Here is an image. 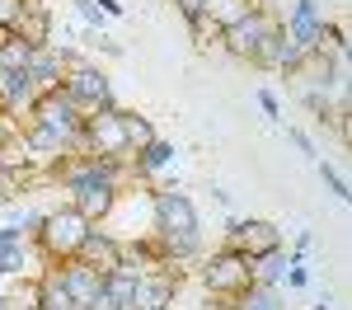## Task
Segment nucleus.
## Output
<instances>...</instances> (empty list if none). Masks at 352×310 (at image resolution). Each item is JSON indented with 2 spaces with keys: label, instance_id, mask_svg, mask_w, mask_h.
I'll use <instances>...</instances> for the list:
<instances>
[{
  "label": "nucleus",
  "instance_id": "nucleus-15",
  "mask_svg": "<svg viewBox=\"0 0 352 310\" xmlns=\"http://www.w3.org/2000/svg\"><path fill=\"white\" fill-rule=\"evenodd\" d=\"M0 104H5V113H28L38 104V85L24 71H5L0 76Z\"/></svg>",
  "mask_w": 352,
  "mask_h": 310
},
{
  "label": "nucleus",
  "instance_id": "nucleus-16",
  "mask_svg": "<svg viewBox=\"0 0 352 310\" xmlns=\"http://www.w3.org/2000/svg\"><path fill=\"white\" fill-rule=\"evenodd\" d=\"M33 254H38V245H33L28 235L5 240V245H0V273H5V278H24V273H33ZM38 258H43V254H38Z\"/></svg>",
  "mask_w": 352,
  "mask_h": 310
},
{
  "label": "nucleus",
  "instance_id": "nucleus-22",
  "mask_svg": "<svg viewBox=\"0 0 352 310\" xmlns=\"http://www.w3.org/2000/svg\"><path fill=\"white\" fill-rule=\"evenodd\" d=\"M235 310H282L277 306V296H272V287H263V282H254L244 296H235Z\"/></svg>",
  "mask_w": 352,
  "mask_h": 310
},
{
  "label": "nucleus",
  "instance_id": "nucleus-30",
  "mask_svg": "<svg viewBox=\"0 0 352 310\" xmlns=\"http://www.w3.org/2000/svg\"><path fill=\"white\" fill-rule=\"evenodd\" d=\"M287 137L296 141V146H300V151H305V155H315V141L305 137V132H296V127H292V132H287Z\"/></svg>",
  "mask_w": 352,
  "mask_h": 310
},
{
  "label": "nucleus",
  "instance_id": "nucleus-13",
  "mask_svg": "<svg viewBox=\"0 0 352 310\" xmlns=\"http://www.w3.org/2000/svg\"><path fill=\"white\" fill-rule=\"evenodd\" d=\"M56 273H61V287L71 291L76 310H80L85 301H94V296L104 291V273H99V268H89L85 258H66V263H56Z\"/></svg>",
  "mask_w": 352,
  "mask_h": 310
},
{
  "label": "nucleus",
  "instance_id": "nucleus-4",
  "mask_svg": "<svg viewBox=\"0 0 352 310\" xmlns=\"http://www.w3.org/2000/svg\"><path fill=\"white\" fill-rule=\"evenodd\" d=\"M80 118L85 113L61 94V85L47 89V94H38V104L28 109V122H38V127H47L52 137H61L66 151H76V141H80Z\"/></svg>",
  "mask_w": 352,
  "mask_h": 310
},
{
  "label": "nucleus",
  "instance_id": "nucleus-19",
  "mask_svg": "<svg viewBox=\"0 0 352 310\" xmlns=\"http://www.w3.org/2000/svg\"><path fill=\"white\" fill-rule=\"evenodd\" d=\"M249 10H254V0H207V5H202V19L217 24V28H230L235 19H244Z\"/></svg>",
  "mask_w": 352,
  "mask_h": 310
},
{
  "label": "nucleus",
  "instance_id": "nucleus-14",
  "mask_svg": "<svg viewBox=\"0 0 352 310\" xmlns=\"http://www.w3.org/2000/svg\"><path fill=\"white\" fill-rule=\"evenodd\" d=\"M76 258H85V263H89V268H99V273H109L113 263L122 258V240L109 235V230H99V225H89V235L80 240Z\"/></svg>",
  "mask_w": 352,
  "mask_h": 310
},
{
  "label": "nucleus",
  "instance_id": "nucleus-2",
  "mask_svg": "<svg viewBox=\"0 0 352 310\" xmlns=\"http://www.w3.org/2000/svg\"><path fill=\"white\" fill-rule=\"evenodd\" d=\"M61 94L76 104L80 113H99V109H118L113 104V85L109 76L99 71V66H89L85 56L71 52V66H66V76H61Z\"/></svg>",
  "mask_w": 352,
  "mask_h": 310
},
{
  "label": "nucleus",
  "instance_id": "nucleus-23",
  "mask_svg": "<svg viewBox=\"0 0 352 310\" xmlns=\"http://www.w3.org/2000/svg\"><path fill=\"white\" fill-rule=\"evenodd\" d=\"M28 5H33V0H0V33H14L19 19L28 14Z\"/></svg>",
  "mask_w": 352,
  "mask_h": 310
},
{
  "label": "nucleus",
  "instance_id": "nucleus-5",
  "mask_svg": "<svg viewBox=\"0 0 352 310\" xmlns=\"http://www.w3.org/2000/svg\"><path fill=\"white\" fill-rule=\"evenodd\" d=\"M151 221H155V235H197V207L179 188H155L151 193Z\"/></svg>",
  "mask_w": 352,
  "mask_h": 310
},
{
  "label": "nucleus",
  "instance_id": "nucleus-25",
  "mask_svg": "<svg viewBox=\"0 0 352 310\" xmlns=\"http://www.w3.org/2000/svg\"><path fill=\"white\" fill-rule=\"evenodd\" d=\"M76 5H80V14H85V24H94V28H104V19H109V14H104V10H99V0H76Z\"/></svg>",
  "mask_w": 352,
  "mask_h": 310
},
{
  "label": "nucleus",
  "instance_id": "nucleus-21",
  "mask_svg": "<svg viewBox=\"0 0 352 310\" xmlns=\"http://www.w3.org/2000/svg\"><path fill=\"white\" fill-rule=\"evenodd\" d=\"M122 137H127V155H136L141 146H151V141H155V127H151V118L122 109Z\"/></svg>",
  "mask_w": 352,
  "mask_h": 310
},
{
  "label": "nucleus",
  "instance_id": "nucleus-31",
  "mask_svg": "<svg viewBox=\"0 0 352 310\" xmlns=\"http://www.w3.org/2000/svg\"><path fill=\"white\" fill-rule=\"evenodd\" d=\"M80 310H118V306H113L109 296H104V291H99V296H94V301H85V306H80Z\"/></svg>",
  "mask_w": 352,
  "mask_h": 310
},
{
  "label": "nucleus",
  "instance_id": "nucleus-27",
  "mask_svg": "<svg viewBox=\"0 0 352 310\" xmlns=\"http://www.w3.org/2000/svg\"><path fill=\"white\" fill-rule=\"evenodd\" d=\"M320 179L329 184V193H333V197H348V184H343V179H338V174H333L324 160H320Z\"/></svg>",
  "mask_w": 352,
  "mask_h": 310
},
{
  "label": "nucleus",
  "instance_id": "nucleus-32",
  "mask_svg": "<svg viewBox=\"0 0 352 310\" xmlns=\"http://www.w3.org/2000/svg\"><path fill=\"white\" fill-rule=\"evenodd\" d=\"M5 306H10V296H5V291H0V310H5Z\"/></svg>",
  "mask_w": 352,
  "mask_h": 310
},
{
  "label": "nucleus",
  "instance_id": "nucleus-18",
  "mask_svg": "<svg viewBox=\"0 0 352 310\" xmlns=\"http://www.w3.org/2000/svg\"><path fill=\"white\" fill-rule=\"evenodd\" d=\"M164 165H174V146L155 137L151 146H141V151H136V160L127 169H132V179H151V174H155V169H164Z\"/></svg>",
  "mask_w": 352,
  "mask_h": 310
},
{
  "label": "nucleus",
  "instance_id": "nucleus-11",
  "mask_svg": "<svg viewBox=\"0 0 352 310\" xmlns=\"http://www.w3.org/2000/svg\"><path fill=\"white\" fill-rule=\"evenodd\" d=\"M118 202H122V188L118 184H80V188H71V207L94 225L109 221L113 212H118Z\"/></svg>",
  "mask_w": 352,
  "mask_h": 310
},
{
  "label": "nucleus",
  "instance_id": "nucleus-29",
  "mask_svg": "<svg viewBox=\"0 0 352 310\" xmlns=\"http://www.w3.org/2000/svg\"><path fill=\"white\" fill-rule=\"evenodd\" d=\"M258 104H263V113H268V118H277V94H272V89H258Z\"/></svg>",
  "mask_w": 352,
  "mask_h": 310
},
{
  "label": "nucleus",
  "instance_id": "nucleus-20",
  "mask_svg": "<svg viewBox=\"0 0 352 310\" xmlns=\"http://www.w3.org/2000/svg\"><path fill=\"white\" fill-rule=\"evenodd\" d=\"M28 56H33V47H28L19 33H0V76L5 71H24Z\"/></svg>",
  "mask_w": 352,
  "mask_h": 310
},
{
  "label": "nucleus",
  "instance_id": "nucleus-28",
  "mask_svg": "<svg viewBox=\"0 0 352 310\" xmlns=\"http://www.w3.org/2000/svg\"><path fill=\"white\" fill-rule=\"evenodd\" d=\"M174 5H179V14H184V19H202V5H207V0H174Z\"/></svg>",
  "mask_w": 352,
  "mask_h": 310
},
{
  "label": "nucleus",
  "instance_id": "nucleus-24",
  "mask_svg": "<svg viewBox=\"0 0 352 310\" xmlns=\"http://www.w3.org/2000/svg\"><path fill=\"white\" fill-rule=\"evenodd\" d=\"M14 193H19V179L0 165V207H5V202H14Z\"/></svg>",
  "mask_w": 352,
  "mask_h": 310
},
{
  "label": "nucleus",
  "instance_id": "nucleus-7",
  "mask_svg": "<svg viewBox=\"0 0 352 310\" xmlns=\"http://www.w3.org/2000/svg\"><path fill=\"white\" fill-rule=\"evenodd\" d=\"M272 24H277V19H272L268 10H258V5H254L244 19H235L230 28H221V47L235 56V61H249V56L258 52V43L268 38V28H272Z\"/></svg>",
  "mask_w": 352,
  "mask_h": 310
},
{
  "label": "nucleus",
  "instance_id": "nucleus-9",
  "mask_svg": "<svg viewBox=\"0 0 352 310\" xmlns=\"http://www.w3.org/2000/svg\"><path fill=\"white\" fill-rule=\"evenodd\" d=\"M300 56H305V52H300L296 43L287 38V28L272 24V28H268V38L258 43V52L249 56V66H258V71H296Z\"/></svg>",
  "mask_w": 352,
  "mask_h": 310
},
{
  "label": "nucleus",
  "instance_id": "nucleus-12",
  "mask_svg": "<svg viewBox=\"0 0 352 310\" xmlns=\"http://www.w3.org/2000/svg\"><path fill=\"white\" fill-rule=\"evenodd\" d=\"M282 28H287V38L296 43L300 52H315V38H320V28H324V5H320V0H296L292 14L282 19Z\"/></svg>",
  "mask_w": 352,
  "mask_h": 310
},
{
  "label": "nucleus",
  "instance_id": "nucleus-1",
  "mask_svg": "<svg viewBox=\"0 0 352 310\" xmlns=\"http://www.w3.org/2000/svg\"><path fill=\"white\" fill-rule=\"evenodd\" d=\"M89 225L80 212L66 202V207H52V212H43L38 217V230H33V245H38V254L47 258V263H66V258H76V250H80V240L89 235Z\"/></svg>",
  "mask_w": 352,
  "mask_h": 310
},
{
  "label": "nucleus",
  "instance_id": "nucleus-3",
  "mask_svg": "<svg viewBox=\"0 0 352 310\" xmlns=\"http://www.w3.org/2000/svg\"><path fill=\"white\" fill-rule=\"evenodd\" d=\"M202 287L212 291V296H226V301H235V296H244L249 287H254V263L244 258V254L226 250L221 245L212 258H202Z\"/></svg>",
  "mask_w": 352,
  "mask_h": 310
},
{
  "label": "nucleus",
  "instance_id": "nucleus-8",
  "mask_svg": "<svg viewBox=\"0 0 352 310\" xmlns=\"http://www.w3.org/2000/svg\"><path fill=\"white\" fill-rule=\"evenodd\" d=\"M179 268L169 273V268H146L141 278H136V291H132V306L127 310H169L174 306V296H179Z\"/></svg>",
  "mask_w": 352,
  "mask_h": 310
},
{
  "label": "nucleus",
  "instance_id": "nucleus-10",
  "mask_svg": "<svg viewBox=\"0 0 352 310\" xmlns=\"http://www.w3.org/2000/svg\"><path fill=\"white\" fill-rule=\"evenodd\" d=\"M66 66H71V47L47 43V47H33V56H28V66H24V76L38 85V94H47V89H56V85H61Z\"/></svg>",
  "mask_w": 352,
  "mask_h": 310
},
{
  "label": "nucleus",
  "instance_id": "nucleus-26",
  "mask_svg": "<svg viewBox=\"0 0 352 310\" xmlns=\"http://www.w3.org/2000/svg\"><path fill=\"white\" fill-rule=\"evenodd\" d=\"M305 109L320 113V122H324V118H329V99H324V89H305Z\"/></svg>",
  "mask_w": 352,
  "mask_h": 310
},
{
  "label": "nucleus",
  "instance_id": "nucleus-6",
  "mask_svg": "<svg viewBox=\"0 0 352 310\" xmlns=\"http://www.w3.org/2000/svg\"><path fill=\"white\" fill-rule=\"evenodd\" d=\"M226 250L244 254L249 263H258V258H268V254L282 250V230L272 221H258V217H249V221H230L226 230Z\"/></svg>",
  "mask_w": 352,
  "mask_h": 310
},
{
  "label": "nucleus",
  "instance_id": "nucleus-17",
  "mask_svg": "<svg viewBox=\"0 0 352 310\" xmlns=\"http://www.w3.org/2000/svg\"><path fill=\"white\" fill-rule=\"evenodd\" d=\"M14 33L24 38L28 47H47V43H52V14H47V5H43V0H33V5H28V14L19 19V28H14Z\"/></svg>",
  "mask_w": 352,
  "mask_h": 310
}]
</instances>
